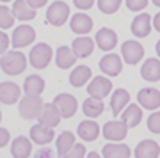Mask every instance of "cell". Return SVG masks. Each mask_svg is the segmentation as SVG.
<instances>
[{
  "instance_id": "4dcf8cb0",
  "label": "cell",
  "mask_w": 160,
  "mask_h": 158,
  "mask_svg": "<svg viewBox=\"0 0 160 158\" xmlns=\"http://www.w3.org/2000/svg\"><path fill=\"white\" fill-rule=\"evenodd\" d=\"M75 135L71 131H62L57 139V151H59V156H64L66 153L75 146Z\"/></svg>"
},
{
  "instance_id": "74e56055",
  "label": "cell",
  "mask_w": 160,
  "mask_h": 158,
  "mask_svg": "<svg viewBox=\"0 0 160 158\" xmlns=\"http://www.w3.org/2000/svg\"><path fill=\"white\" fill-rule=\"evenodd\" d=\"M75 6L78 7V9H82V11H87V9H91L92 4H94V0H73Z\"/></svg>"
},
{
  "instance_id": "52a82bcc",
  "label": "cell",
  "mask_w": 160,
  "mask_h": 158,
  "mask_svg": "<svg viewBox=\"0 0 160 158\" xmlns=\"http://www.w3.org/2000/svg\"><path fill=\"white\" fill-rule=\"evenodd\" d=\"M137 101L142 108L157 110L160 107V91L155 89V87H144V89L139 91Z\"/></svg>"
},
{
  "instance_id": "5bb4252c",
  "label": "cell",
  "mask_w": 160,
  "mask_h": 158,
  "mask_svg": "<svg viewBox=\"0 0 160 158\" xmlns=\"http://www.w3.org/2000/svg\"><path fill=\"white\" fill-rule=\"evenodd\" d=\"M132 32L135 37H146L151 32V16L148 12H141L132 22Z\"/></svg>"
},
{
  "instance_id": "f1b7e54d",
  "label": "cell",
  "mask_w": 160,
  "mask_h": 158,
  "mask_svg": "<svg viewBox=\"0 0 160 158\" xmlns=\"http://www.w3.org/2000/svg\"><path fill=\"white\" fill-rule=\"evenodd\" d=\"M89 78H91V69L87 66H78L69 75V84L73 87H82L86 82H89Z\"/></svg>"
},
{
  "instance_id": "7c38bea8",
  "label": "cell",
  "mask_w": 160,
  "mask_h": 158,
  "mask_svg": "<svg viewBox=\"0 0 160 158\" xmlns=\"http://www.w3.org/2000/svg\"><path fill=\"white\" fill-rule=\"evenodd\" d=\"M39 124L43 126H48V128H53V126H57L61 123V112L57 110V107L53 105V103H46L43 105V110L39 114Z\"/></svg>"
},
{
  "instance_id": "ba28073f",
  "label": "cell",
  "mask_w": 160,
  "mask_h": 158,
  "mask_svg": "<svg viewBox=\"0 0 160 158\" xmlns=\"http://www.w3.org/2000/svg\"><path fill=\"white\" fill-rule=\"evenodd\" d=\"M121 55L126 64H137L144 57V48L139 41H125L121 46Z\"/></svg>"
},
{
  "instance_id": "1f68e13d",
  "label": "cell",
  "mask_w": 160,
  "mask_h": 158,
  "mask_svg": "<svg viewBox=\"0 0 160 158\" xmlns=\"http://www.w3.org/2000/svg\"><path fill=\"white\" fill-rule=\"evenodd\" d=\"M14 25V16L9 7L0 6V30L2 28H11Z\"/></svg>"
},
{
  "instance_id": "277c9868",
  "label": "cell",
  "mask_w": 160,
  "mask_h": 158,
  "mask_svg": "<svg viewBox=\"0 0 160 158\" xmlns=\"http://www.w3.org/2000/svg\"><path fill=\"white\" fill-rule=\"evenodd\" d=\"M69 18V7L68 4H64L61 0L50 4L48 11H46V22L53 25V27H61L66 23V20Z\"/></svg>"
},
{
  "instance_id": "7402d4cb",
  "label": "cell",
  "mask_w": 160,
  "mask_h": 158,
  "mask_svg": "<svg viewBox=\"0 0 160 158\" xmlns=\"http://www.w3.org/2000/svg\"><path fill=\"white\" fill-rule=\"evenodd\" d=\"M98 135H100V126H98L92 119H87V121H82L78 124V137L84 139L87 142L96 141Z\"/></svg>"
},
{
  "instance_id": "ffe728a7",
  "label": "cell",
  "mask_w": 160,
  "mask_h": 158,
  "mask_svg": "<svg viewBox=\"0 0 160 158\" xmlns=\"http://www.w3.org/2000/svg\"><path fill=\"white\" fill-rule=\"evenodd\" d=\"M69 25H71V30H73L75 34H87L92 28V20L87 16L86 12H77L71 18Z\"/></svg>"
},
{
  "instance_id": "cb8c5ba5",
  "label": "cell",
  "mask_w": 160,
  "mask_h": 158,
  "mask_svg": "<svg viewBox=\"0 0 160 158\" xmlns=\"http://www.w3.org/2000/svg\"><path fill=\"white\" fill-rule=\"evenodd\" d=\"M75 57H89L94 52V41L91 37H77L73 41V46H71Z\"/></svg>"
},
{
  "instance_id": "b9f144b4",
  "label": "cell",
  "mask_w": 160,
  "mask_h": 158,
  "mask_svg": "<svg viewBox=\"0 0 160 158\" xmlns=\"http://www.w3.org/2000/svg\"><path fill=\"white\" fill-rule=\"evenodd\" d=\"M86 158H102V156H100L98 153H94V151H92V153H89V155H87Z\"/></svg>"
},
{
  "instance_id": "8992f818",
  "label": "cell",
  "mask_w": 160,
  "mask_h": 158,
  "mask_svg": "<svg viewBox=\"0 0 160 158\" xmlns=\"http://www.w3.org/2000/svg\"><path fill=\"white\" fill-rule=\"evenodd\" d=\"M110 91H112V82L107 77H94L92 82H89L87 85L89 96L96 98V100H103L105 96H109Z\"/></svg>"
},
{
  "instance_id": "60d3db41",
  "label": "cell",
  "mask_w": 160,
  "mask_h": 158,
  "mask_svg": "<svg viewBox=\"0 0 160 158\" xmlns=\"http://www.w3.org/2000/svg\"><path fill=\"white\" fill-rule=\"evenodd\" d=\"M151 27H155V28H157V30L160 32V12L153 18V20H151Z\"/></svg>"
},
{
  "instance_id": "f546056e",
  "label": "cell",
  "mask_w": 160,
  "mask_h": 158,
  "mask_svg": "<svg viewBox=\"0 0 160 158\" xmlns=\"http://www.w3.org/2000/svg\"><path fill=\"white\" fill-rule=\"evenodd\" d=\"M82 110H84V114H86L87 117H98V116H102L103 112V101L102 100H96V98H87L86 101H84V105H82Z\"/></svg>"
},
{
  "instance_id": "30bf717a",
  "label": "cell",
  "mask_w": 160,
  "mask_h": 158,
  "mask_svg": "<svg viewBox=\"0 0 160 158\" xmlns=\"http://www.w3.org/2000/svg\"><path fill=\"white\" fill-rule=\"evenodd\" d=\"M126 133H128V126L123 121H109L103 126V137L107 141L119 142L126 137Z\"/></svg>"
},
{
  "instance_id": "d6a6232c",
  "label": "cell",
  "mask_w": 160,
  "mask_h": 158,
  "mask_svg": "<svg viewBox=\"0 0 160 158\" xmlns=\"http://www.w3.org/2000/svg\"><path fill=\"white\" fill-rule=\"evenodd\" d=\"M98 7L105 14H114L121 7V0H98Z\"/></svg>"
},
{
  "instance_id": "8d00e7d4",
  "label": "cell",
  "mask_w": 160,
  "mask_h": 158,
  "mask_svg": "<svg viewBox=\"0 0 160 158\" xmlns=\"http://www.w3.org/2000/svg\"><path fill=\"white\" fill-rule=\"evenodd\" d=\"M9 48V37H7L6 32H2L0 30V55H4Z\"/></svg>"
},
{
  "instance_id": "e575fe53",
  "label": "cell",
  "mask_w": 160,
  "mask_h": 158,
  "mask_svg": "<svg viewBox=\"0 0 160 158\" xmlns=\"http://www.w3.org/2000/svg\"><path fill=\"white\" fill-rule=\"evenodd\" d=\"M148 130L151 133H160V110L153 112L148 117Z\"/></svg>"
},
{
  "instance_id": "7bdbcfd3",
  "label": "cell",
  "mask_w": 160,
  "mask_h": 158,
  "mask_svg": "<svg viewBox=\"0 0 160 158\" xmlns=\"http://www.w3.org/2000/svg\"><path fill=\"white\" fill-rule=\"evenodd\" d=\"M157 53H158V57H160V41L157 43Z\"/></svg>"
},
{
  "instance_id": "9c48e42d",
  "label": "cell",
  "mask_w": 160,
  "mask_h": 158,
  "mask_svg": "<svg viewBox=\"0 0 160 158\" xmlns=\"http://www.w3.org/2000/svg\"><path fill=\"white\" fill-rule=\"evenodd\" d=\"M11 43L14 48H23V46H29L32 41L36 39V30L30 25H20V27L14 28L11 37Z\"/></svg>"
},
{
  "instance_id": "484cf974",
  "label": "cell",
  "mask_w": 160,
  "mask_h": 158,
  "mask_svg": "<svg viewBox=\"0 0 160 158\" xmlns=\"http://www.w3.org/2000/svg\"><path fill=\"white\" fill-rule=\"evenodd\" d=\"M12 16L18 18V20H22V22H29V20H32V18H36V12L32 7L27 6V2L25 0H14V4H12Z\"/></svg>"
},
{
  "instance_id": "9a60e30c",
  "label": "cell",
  "mask_w": 160,
  "mask_h": 158,
  "mask_svg": "<svg viewBox=\"0 0 160 158\" xmlns=\"http://www.w3.org/2000/svg\"><path fill=\"white\" fill-rule=\"evenodd\" d=\"M96 43L98 46L102 48L103 52H110V50H114L116 45H118V34H116L112 28H100L96 32Z\"/></svg>"
},
{
  "instance_id": "44dd1931",
  "label": "cell",
  "mask_w": 160,
  "mask_h": 158,
  "mask_svg": "<svg viewBox=\"0 0 160 158\" xmlns=\"http://www.w3.org/2000/svg\"><path fill=\"white\" fill-rule=\"evenodd\" d=\"M130 103V94L126 89H116L112 98H110V108L114 116H119L121 110H125V107Z\"/></svg>"
},
{
  "instance_id": "6da1fadb",
  "label": "cell",
  "mask_w": 160,
  "mask_h": 158,
  "mask_svg": "<svg viewBox=\"0 0 160 158\" xmlns=\"http://www.w3.org/2000/svg\"><path fill=\"white\" fill-rule=\"evenodd\" d=\"M0 68L4 69V73L14 77V75H20L25 71V68H27V59H25L23 53H20L16 50L7 52L0 59Z\"/></svg>"
},
{
  "instance_id": "4fadbf2b",
  "label": "cell",
  "mask_w": 160,
  "mask_h": 158,
  "mask_svg": "<svg viewBox=\"0 0 160 158\" xmlns=\"http://www.w3.org/2000/svg\"><path fill=\"white\" fill-rule=\"evenodd\" d=\"M20 96H22V89L14 82H2L0 84V101L2 103L12 105L20 100Z\"/></svg>"
},
{
  "instance_id": "bcb514c9",
  "label": "cell",
  "mask_w": 160,
  "mask_h": 158,
  "mask_svg": "<svg viewBox=\"0 0 160 158\" xmlns=\"http://www.w3.org/2000/svg\"><path fill=\"white\" fill-rule=\"evenodd\" d=\"M2 2H9V0H2Z\"/></svg>"
},
{
  "instance_id": "ee69618b",
  "label": "cell",
  "mask_w": 160,
  "mask_h": 158,
  "mask_svg": "<svg viewBox=\"0 0 160 158\" xmlns=\"http://www.w3.org/2000/svg\"><path fill=\"white\" fill-rule=\"evenodd\" d=\"M151 2H153L155 6H158V7H160V0H151Z\"/></svg>"
},
{
  "instance_id": "ab89813d",
  "label": "cell",
  "mask_w": 160,
  "mask_h": 158,
  "mask_svg": "<svg viewBox=\"0 0 160 158\" xmlns=\"http://www.w3.org/2000/svg\"><path fill=\"white\" fill-rule=\"evenodd\" d=\"M25 2H27V6L29 7H32V9H39V7H43L46 4V2H48V0H25Z\"/></svg>"
},
{
  "instance_id": "f35d334b",
  "label": "cell",
  "mask_w": 160,
  "mask_h": 158,
  "mask_svg": "<svg viewBox=\"0 0 160 158\" xmlns=\"http://www.w3.org/2000/svg\"><path fill=\"white\" fill-rule=\"evenodd\" d=\"M9 131L6 130V128H0V147L7 146V142H9Z\"/></svg>"
},
{
  "instance_id": "d590c367",
  "label": "cell",
  "mask_w": 160,
  "mask_h": 158,
  "mask_svg": "<svg viewBox=\"0 0 160 158\" xmlns=\"http://www.w3.org/2000/svg\"><path fill=\"white\" fill-rule=\"evenodd\" d=\"M126 6L130 11H142L148 6V0H126Z\"/></svg>"
},
{
  "instance_id": "603a6c76",
  "label": "cell",
  "mask_w": 160,
  "mask_h": 158,
  "mask_svg": "<svg viewBox=\"0 0 160 158\" xmlns=\"http://www.w3.org/2000/svg\"><path fill=\"white\" fill-rule=\"evenodd\" d=\"M141 75L148 82H158L160 80V61L158 59H148L141 68Z\"/></svg>"
},
{
  "instance_id": "4316f807",
  "label": "cell",
  "mask_w": 160,
  "mask_h": 158,
  "mask_svg": "<svg viewBox=\"0 0 160 158\" xmlns=\"http://www.w3.org/2000/svg\"><path fill=\"white\" fill-rule=\"evenodd\" d=\"M23 91L27 96H39L41 92L45 91V80L38 77V75H30L25 78V84H23Z\"/></svg>"
},
{
  "instance_id": "5b68a950",
  "label": "cell",
  "mask_w": 160,
  "mask_h": 158,
  "mask_svg": "<svg viewBox=\"0 0 160 158\" xmlns=\"http://www.w3.org/2000/svg\"><path fill=\"white\" fill-rule=\"evenodd\" d=\"M53 105L57 107V110L61 112V117H73L75 112H77V108H78V101H77V98L73 94H68V92H62V94H59L55 96L53 100Z\"/></svg>"
},
{
  "instance_id": "ac0fdd59",
  "label": "cell",
  "mask_w": 160,
  "mask_h": 158,
  "mask_svg": "<svg viewBox=\"0 0 160 158\" xmlns=\"http://www.w3.org/2000/svg\"><path fill=\"white\" fill-rule=\"evenodd\" d=\"M11 153L14 158H29L32 153V142L23 135L16 137L11 144Z\"/></svg>"
},
{
  "instance_id": "8fae6325",
  "label": "cell",
  "mask_w": 160,
  "mask_h": 158,
  "mask_svg": "<svg viewBox=\"0 0 160 158\" xmlns=\"http://www.w3.org/2000/svg\"><path fill=\"white\" fill-rule=\"evenodd\" d=\"M100 69L107 77H118L123 69V62H121V57L118 53H107L100 61Z\"/></svg>"
},
{
  "instance_id": "3957f363",
  "label": "cell",
  "mask_w": 160,
  "mask_h": 158,
  "mask_svg": "<svg viewBox=\"0 0 160 158\" xmlns=\"http://www.w3.org/2000/svg\"><path fill=\"white\" fill-rule=\"evenodd\" d=\"M43 105L45 103H43L41 96H25V98H22L18 110H20V116L23 119H36V117H39L41 110H43Z\"/></svg>"
},
{
  "instance_id": "d6986e66",
  "label": "cell",
  "mask_w": 160,
  "mask_h": 158,
  "mask_svg": "<svg viewBox=\"0 0 160 158\" xmlns=\"http://www.w3.org/2000/svg\"><path fill=\"white\" fill-rule=\"evenodd\" d=\"M135 158H158L160 146L155 141H142L135 147Z\"/></svg>"
},
{
  "instance_id": "836d02e7",
  "label": "cell",
  "mask_w": 160,
  "mask_h": 158,
  "mask_svg": "<svg viewBox=\"0 0 160 158\" xmlns=\"http://www.w3.org/2000/svg\"><path fill=\"white\" fill-rule=\"evenodd\" d=\"M61 158H86V146H84V144H75V146Z\"/></svg>"
},
{
  "instance_id": "83f0119b",
  "label": "cell",
  "mask_w": 160,
  "mask_h": 158,
  "mask_svg": "<svg viewBox=\"0 0 160 158\" xmlns=\"http://www.w3.org/2000/svg\"><path fill=\"white\" fill-rule=\"evenodd\" d=\"M75 61H77V57H75L71 48H68V46H59L57 53H55V62H57L59 68L68 69L75 64Z\"/></svg>"
},
{
  "instance_id": "e0dca14e",
  "label": "cell",
  "mask_w": 160,
  "mask_h": 158,
  "mask_svg": "<svg viewBox=\"0 0 160 158\" xmlns=\"http://www.w3.org/2000/svg\"><path fill=\"white\" fill-rule=\"evenodd\" d=\"M53 137H55L53 128H48V126H43V124H36V126L30 128V139H32V142L39 144V146L50 144Z\"/></svg>"
},
{
  "instance_id": "d4e9b609",
  "label": "cell",
  "mask_w": 160,
  "mask_h": 158,
  "mask_svg": "<svg viewBox=\"0 0 160 158\" xmlns=\"http://www.w3.org/2000/svg\"><path fill=\"white\" fill-rule=\"evenodd\" d=\"M102 153L103 158H130L132 149L126 144H105Z\"/></svg>"
},
{
  "instance_id": "2e32d148",
  "label": "cell",
  "mask_w": 160,
  "mask_h": 158,
  "mask_svg": "<svg viewBox=\"0 0 160 158\" xmlns=\"http://www.w3.org/2000/svg\"><path fill=\"white\" fill-rule=\"evenodd\" d=\"M119 116H121V121H123L128 128H135V126L141 123V119H142V110H141V107L135 105V103H128L125 107V110H123V114H119Z\"/></svg>"
},
{
  "instance_id": "f6af8a7d",
  "label": "cell",
  "mask_w": 160,
  "mask_h": 158,
  "mask_svg": "<svg viewBox=\"0 0 160 158\" xmlns=\"http://www.w3.org/2000/svg\"><path fill=\"white\" fill-rule=\"evenodd\" d=\"M0 121H2V112H0Z\"/></svg>"
},
{
  "instance_id": "7a4b0ae2",
  "label": "cell",
  "mask_w": 160,
  "mask_h": 158,
  "mask_svg": "<svg viewBox=\"0 0 160 158\" xmlns=\"http://www.w3.org/2000/svg\"><path fill=\"white\" fill-rule=\"evenodd\" d=\"M52 53H53V52H52L50 45H46V43H38L29 53V61H30V64H32V68L45 69L52 61Z\"/></svg>"
}]
</instances>
